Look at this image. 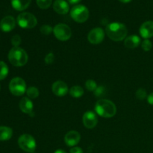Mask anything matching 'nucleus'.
Instances as JSON below:
<instances>
[{
    "instance_id": "obj_3",
    "label": "nucleus",
    "mask_w": 153,
    "mask_h": 153,
    "mask_svg": "<svg viewBox=\"0 0 153 153\" xmlns=\"http://www.w3.org/2000/svg\"><path fill=\"white\" fill-rule=\"evenodd\" d=\"M8 60L15 67H23L28 60V54L20 47H13L8 53Z\"/></svg>"
},
{
    "instance_id": "obj_12",
    "label": "nucleus",
    "mask_w": 153,
    "mask_h": 153,
    "mask_svg": "<svg viewBox=\"0 0 153 153\" xmlns=\"http://www.w3.org/2000/svg\"><path fill=\"white\" fill-rule=\"evenodd\" d=\"M81 135L78 131H70L64 136V142L68 146H75L79 143Z\"/></svg>"
},
{
    "instance_id": "obj_22",
    "label": "nucleus",
    "mask_w": 153,
    "mask_h": 153,
    "mask_svg": "<svg viewBox=\"0 0 153 153\" xmlns=\"http://www.w3.org/2000/svg\"><path fill=\"white\" fill-rule=\"evenodd\" d=\"M8 67L4 61H0V80H3L8 74Z\"/></svg>"
},
{
    "instance_id": "obj_27",
    "label": "nucleus",
    "mask_w": 153,
    "mask_h": 153,
    "mask_svg": "<svg viewBox=\"0 0 153 153\" xmlns=\"http://www.w3.org/2000/svg\"><path fill=\"white\" fill-rule=\"evenodd\" d=\"M136 97L139 100H143L147 97V94H146V90L143 88H139L137 91H136Z\"/></svg>"
},
{
    "instance_id": "obj_32",
    "label": "nucleus",
    "mask_w": 153,
    "mask_h": 153,
    "mask_svg": "<svg viewBox=\"0 0 153 153\" xmlns=\"http://www.w3.org/2000/svg\"><path fill=\"white\" fill-rule=\"evenodd\" d=\"M147 102L151 105H153V92L151 93L147 97Z\"/></svg>"
},
{
    "instance_id": "obj_31",
    "label": "nucleus",
    "mask_w": 153,
    "mask_h": 153,
    "mask_svg": "<svg viewBox=\"0 0 153 153\" xmlns=\"http://www.w3.org/2000/svg\"><path fill=\"white\" fill-rule=\"evenodd\" d=\"M70 153H83L82 148L79 146H73L70 150Z\"/></svg>"
},
{
    "instance_id": "obj_19",
    "label": "nucleus",
    "mask_w": 153,
    "mask_h": 153,
    "mask_svg": "<svg viewBox=\"0 0 153 153\" xmlns=\"http://www.w3.org/2000/svg\"><path fill=\"white\" fill-rule=\"evenodd\" d=\"M13 135V131L10 128L7 126H0V140L4 141L11 138Z\"/></svg>"
},
{
    "instance_id": "obj_35",
    "label": "nucleus",
    "mask_w": 153,
    "mask_h": 153,
    "mask_svg": "<svg viewBox=\"0 0 153 153\" xmlns=\"http://www.w3.org/2000/svg\"><path fill=\"white\" fill-rule=\"evenodd\" d=\"M120 1H121V2L123 3H128L130 2L131 1H132V0H119Z\"/></svg>"
},
{
    "instance_id": "obj_1",
    "label": "nucleus",
    "mask_w": 153,
    "mask_h": 153,
    "mask_svg": "<svg viewBox=\"0 0 153 153\" xmlns=\"http://www.w3.org/2000/svg\"><path fill=\"white\" fill-rule=\"evenodd\" d=\"M106 34L113 41L118 42L125 40L128 34V29L124 24L121 22H111L106 26Z\"/></svg>"
},
{
    "instance_id": "obj_23",
    "label": "nucleus",
    "mask_w": 153,
    "mask_h": 153,
    "mask_svg": "<svg viewBox=\"0 0 153 153\" xmlns=\"http://www.w3.org/2000/svg\"><path fill=\"white\" fill-rule=\"evenodd\" d=\"M52 0H37L38 7L41 9H47L51 6Z\"/></svg>"
},
{
    "instance_id": "obj_26",
    "label": "nucleus",
    "mask_w": 153,
    "mask_h": 153,
    "mask_svg": "<svg viewBox=\"0 0 153 153\" xmlns=\"http://www.w3.org/2000/svg\"><path fill=\"white\" fill-rule=\"evenodd\" d=\"M141 47L145 52H149V50H151V49H152V42L149 40H148V39H145V40L142 42Z\"/></svg>"
},
{
    "instance_id": "obj_9",
    "label": "nucleus",
    "mask_w": 153,
    "mask_h": 153,
    "mask_svg": "<svg viewBox=\"0 0 153 153\" xmlns=\"http://www.w3.org/2000/svg\"><path fill=\"white\" fill-rule=\"evenodd\" d=\"M105 38V31L101 28H93L88 34V40L92 44H100Z\"/></svg>"
},
{
    "instance_id": "obj_17",
    "label": "nucleus",
    "mask_w": 153,
    "mask_h": 153,
    "mask_svg": "<svg viewBox=\"0 0 153 153\" xmlns=\"http://www.w3.org/2000/svg\"><path fill=\"white\" fill-rule=\"evenodd\" d=\"M140 42H141V40L138 36L132 34L125 39L124 45L128 49H135L140 44Z\"/></svg>"
},
{
    "instance_id": "obj_13",
    "label": "nucleus",
    "mask_w": 153,
    "mask_h": 153,
    "mask_svg": "<svg viewBox=\"0 0 153 153\" xmlns=\"http://www.w3.org/2000/svg\"><path fill=\"white\" fill-rule=\"evenodd\" d=\"M16 26V20L11 16H7L0 22V29L4 32L11 31Z\"/></svg>"
},
{
    "instance_id": "obj_16",
    "label": "nucleus",
    "mask_w": 153,
    "mask_h": 153,
    "mask_svg": "<svg viewBox=\"0 0 153 153\" xmlns=\"http://www.w3.org/2000/svg\"><path fill=\"white\" fill-rule=\"evenodd\" d=\"M33 102L28 97H23L19 102V108L23 113L31 114L33 113Z\"/></svg>"
},
{
    "instance_id": "obj_25",
    "label": "nucleus",
    "mask_w": 153,
    "mask_h": 153,
    "mask_svg": "<svg viewBox=\"0 0 153 153\" xmlns=\"http://www.w3.org/2000/svg\"><path fill=\"white\" fill-rule=\"evenodd\" d=\"M40 31L44 35H49L53 31V28L49 25H43L40 27Z\"/></svg>"
},
{
    "instance_id": "obj_8",
    "label": "nucleus",
    "mask_w": 153,
    "mask_h": 153,
    "mask_svg": "<svg viewBox=\"0 0 153 153\" xmlns=\"http://www.w3.org/2000/svg\"><path fill=\"white\" fill-rule=\"evenodd\" d=\"M55 37L61 41H67L71 37L72 31L70 27L64 23L58 24L53 28Z\"/></svg>"
},
{
    "instance_id": "obj_15",
    "label": "nucleus",
    "mask_w": 153,
    "mask_h": 153,
    "mask_svg": "<svg viewBox=\"0 0 153 153\" xmlns=\"http://www.w3.org/2000/svg\"><path fill=\"white\" fill-rule=\"evenodd\" d=\"M53 9L59 14H67L70 10V6L65 0H55L53 3Z\"/></svg>"
},
{
    "instance_id": "obj_18",
    "label": "nucleus",
    "mask_w": 153,
    "mask_h": 153,
    "mask_svg": "<svg viewBox=\"0 0 153 153\" xmlns=\"http://www.w3.org/2000/svg\"><path fill=\"white\" fill-rule=\"evenodd\" d=\"M31 0H11L12 7L18 11H22L28 8Z\"/></svg>"
},
{
    "instance_id": "obj_4",
    "label": "nucleus",
    "mask_w": 153,
    "mask_h": 153,
    "mask_svg": "<svg viewBox=\"0 0 153 153\" xmlns=\"http://www.w3.org/2000/svg\"><path fill=\"white\" fill-rule=\"evenodd\" d=\"M89 10L82 4H77L72 7L71 11H70V16L72 19L76 22L79 23H82L88 20L89 18Z\"/></svg>"
},
{
    "instance_id": "obj_29",
    "label": "nucleus",
    "mask_w": 153,
    "mask_h": 153,
    "mask_svg": "<svg viewBox=\"0 0 153 153\" xmlns=\"http://www.w3.org/2000/svg\"><path fill=\"white\" fill-rule=\"evenodd\" d=\"M105 94V88L103 86L97 87V88L94 91V95L97 97H102Z\"/></svg>"
},
{
    "instance_id": "obj_30",
    "label": "nucleus",
    "mask_w": 153,
    "mask_h": 153,
    "mask_svg": "<svg viewBox=\"0 0 153 153\" xmlns=\"http://www.w3.org/2000/svg\"><path fill=\"white\" fill-rule=\"evenodd\" d=\"M11 43L13 47H19V44L21 43V37L17 34L13 36L11 38Z\"/></svg>"
},
{
    "instance_id": "obj_6",
    "label": "nucleus",
    "mask_w": 153,
    "mask_h": 153,
    "mask_svg": "<svg viewBox=\"0 0 153 153\" xmlns=\"http://www.w3.org/2000/svg\"><path fill=\"white\" fill-rule=\"evenodd\" d=\"M18 145L21 149L26 152L32 153L35 151L37 144L34 137L28 134H22L18 139Z\"/></svg>"
},
{
    "instance_id": "obj_2",
    "label": "nucleus",
    "mask_w": 153,
    "mask_h": 153,
    "mask_svg": "<svg viewBox=\"0 0 153 153\" xmlns=\"http://www.w3.org/2000/svg\"><path fill=\"white\" fill-rule=\"evenodd\" d=\"M96 113L104 118L113 117L117 113L116 105L108 100H100L95 105Z\"/></svg>"
},
{
    "instance_id": "obj_21",
    "label": "nucleus",
    "mask_w": 153,
    "mask_h": 153,
    "mask_svg": "<svg viewBox=\"0 0 153 153\" xmlns=\"http://www.w3.org/2000/svg\"><path fill=\"white\" fill-rule=\"evenodd\" d=\"M26 94L28 98H29L30 100H34L39 97L40 92H39V90L35 87H30L26 90Z\"/></svg>"
},
{
    "instance_id": "obj_34",
    "label": "nucleus",
    "mask_w": 153,
    "mask_h": 153,
    "mask_svg": "<svg viewBox=\"0 0 153 153\" xmlns=\"http://www.w3.org/2000/svg\"><path fill=\"white\" fill-rule=\"evenodd\" d=\"M54 153H67V152H66L65 151L62 150V149H58V150L55 151Z\"/></svg>"
},
{
    "instance_id": "obj_10",
    "label": "nucleus",
    "mask_w": 153,
    "mask_h": 153,
    "mask_svg": "<svg viewBox=\"0 0 153 153\" xmlns=\"http://www.w3.org/2000/svg\"><path fill=\"white\" fill-rule=\"evenodd\" d=\"M82 122H83L84 126L86 128H94L96 127L98 123V118H97V114L94 113V111H86L84 114L83 117H82Z\"/></svg>"
},
{
    "instance_id": "obj_5",
    "label": "nucleus",
    "mask_w": 153,
    "mask_h": 153,
    "mask_svg": "<svg viewBox=\"0 0 153 153\" xmlns=\"http://www.w3.org/2000/svg\"><path fill=\"white\" fill-rule=\"evenodd\" d=\"M17 23L21 28L31 29L34 28L37 24V18L32 13L28 12H23L17 16Z\"/></svg>"
},
{
    "instance_id": "obj_11",
    "label": "nucleus",
    "mask_w": 153,
    "mask_h": 153,
    "mask_svg": "<svg viewBox=\"0 0 153 153\" xmlns=\"http://www.w3.org/2000/svg\"><path fill=\"white\" fill-rule=\"evenodd\" d=\"M52 91L57 97H64L68 93L69 88L67 84L63 81H56L52 86Z\"/></svg>"
},
{
    "instance_id": "obj_28",
    "label": "nucleus",
    "mask_w": 153,
    "mask_h": 153,
    "mask_svg": "<svg viewBox=\"0 0 153 153\" xmlns=\"http://www.w3.org/2000/svg\"><path fill=\"white\" fill-rule=\"evenodd\" d=\"M54 61H55V55H54L53 52H49L45 57V63L47 65L52 64L54 62Z\"/></svg>"
},
{
    "instance_id": "obj_24",
    "label": "nucleus",
    "mask_w": 153,
    "mask_h": 153,
    "mask_svg": "<svg viewBox=\"0 0 153 153\" xmlns=\"http://www.w3.org/2000/svg\"><path fill=\"white\" fill-rule=\"evenodd\" d=\"M85 88H86V89L88 91H93V92H94L95 90L97 88V82L94 80H91V79L86 81V82H85Z\"/></svg>"
},
{
    "instance_id": "obj_7",
    "label": "nucleus",
    "mask_w": 153,
    "mask_h": 153,
    "mask_svg": "<svg viewBox=\"0 0 153 153\" xmlns=\"http://www.w3.org/2000/svg\"><path fill=\"white\" fill-rule=\"evenodd\" d=\"M9 90L13 95L20 97L26 92V84L22 78H13L9 84Z\"/></svg>"
},
{
    "instance_id": "obj_14",
    "label": "nucleus",
    "mask_w": 153,
    "mask_h": 153,
    "mask_svg": "<svg viewBox=\"0 0 153 153\" xmlns=\"http://www.w3.org/2000/svg\"><path fill=\"white\" fill-rule=\"evenodd\" d=\"M140 34L145 39H149L153 37V21H146L140 26Z\"/></svg>"
},
{
    "instance_id": "obj_33",
    "label": "nucleus",
    "mask_w": 153,
    "mask_h": 153,
    "mask_svg": "<svg viewBox=\"0 0 153 153\" xmlns=\"http://www.w3.org/2000/svg\"><path fill=\"white\" fill-rule=\"evenodd\" d=\"M82 0H68L69 2L72 4H77V3L80 2Z\"/></svg>"
},
{
    "instance_id": "obj_20",
    "label": "nucleus",
    "mask_w": 153,
    "mask_h": 153,
    "mask_svg": "<svg viewBox=\"0 0 153 153\" xmlns=\"http://www.w3.org/2000/svg\"><path fill=\"white\" fill-rule=\"evenodd\" d=\"M69 93H70V95L71 97H74V98H79V97L83 96L84 90L82 87L76 85V86H73L70 88Z\"/></svg>"
}]
</instances>
